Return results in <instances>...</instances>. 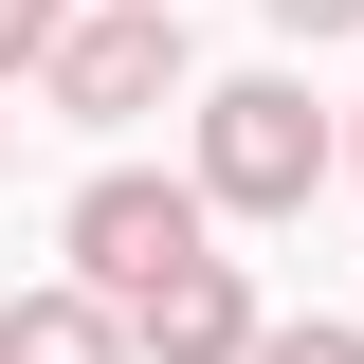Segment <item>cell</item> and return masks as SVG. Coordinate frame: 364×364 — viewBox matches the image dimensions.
<instances>
[{
  "mask_svg": "<svg viewBox=\"0 0 364 364\" xmlns=\"http://www.w3.org/2000/svg\"><path fill=\"white\" fill-rule=\"evenodd\" d=\"M255 328H273V310H255V273H237V255H182L164 291L128 310V346H146V364H255Z\"/></svg>",
  "mask_w": 364,
  "mask_h": 364,
  "instance_id": "obj_4",
  "label": "cell"
},
{
  "mask_svg": "<svg viewBox=\"0 0 364 364\" xmlns=\"http://www.w3.org/2000/svg\"><path fill=\"white\" fill-rule=\"evenodd\" d=\"M55 255H73L109 310H146L182 255H219V200H200V164H182V182H164V164H91L73 219H55Z\"/></svg>",
  "mask_w": 364,
  "mask_h": 364,
  "instance_id": "obj_2",
  "label": "cell"
},
{
  "mask_svg": "<svg viewBox=\"0 0 364 364\" xmlns=\"http://www.w3.org/2000/svg\"><path fill=\"white\" fill-rule=\"evenodd\" d=\"M255 364H364V328H255Z\"/></svg>",
  "mask_w": 364,
  "mask_h": 364,
  "instance_id": "obj_7",
  "label": "cell"
},
{
  "mask_svg": "<svg viewBox=\"0 0 364 364\" xmlns=\"http://www.w3.org/2000/svg\"><path fill=\"white\" fill-rule=\"evenodd\" d=\"M55 109H73V128H146V109H200V91H182V0H91L73 37H55Z\"/></svg>",
  "mask_w": 364,
  "mask_h": 364,
  "instance_id": "obj_3",
  "label": "cell"
},
{
  "mask_svg": "<svg viewBox=\"0 0 364 364\" xmlns=\"http://www.w3.org/2000/svg\"><path fill=\"white\" fill-rule=\"evenodd\" d=\"M273 37H364V0H255Z\"/></svg>",
  "mask_w": 364,
  "mask_h": 364,
  "instance_id": "obj_8",
  "label": "cell"
},
{
  "mask_svg": "<svg viewBox=\"0 0 364 364\" xmlns=\"http://www.w3.org/2000/svg\"><path fill=\"white\" fill-rule=\"evenodd\" d=\"M55 37H73V0H0V91H18V73H55Z\"/></svg>",
  "mask_w": 364,
  "mask_h": 364,
  "instance_id": "obj_6",
  "label": "cell"
},
{
  "mask_svg": "<svg viewBox=\"0 0 364 364\" xmlns=\"http://www.w3.org/2000/svg\"><path fill=\"white\" fill-rule=\"evenodd\" d=\"M328 182H346V128H328L291 73H219L200 91V200H219V219H310Z\"/></svg>",
  "mask_w": 364,
  "mask_h": 364,
  "instance_id": "obj_1",
  "label": "cell"
},
{
  "mask_svg": "<svg viewBox=\"0 0 364 364\" xmlns=\"http://www.w3.org/2000/svg\"><path fill=\"white\" fill-rule=\"evenodd\" d=\"M0 364H146V346H128V310H109L91 273H55V291L0 310Z\"/></svg>",
  "mask_w": 364,
  "mask_h": 364,
  "instance_id": "obj_5",
  "label": "cell"
},
{
  "mask_svg": "<svg viewBox=\"0 0 364 364\" xmlns=\"http://www.w3.org/2000/svg\"><path fill=\"white\" fill-rule=\"evenodd\" d=\"M0 146H18V128H0Z\"/></svg>",
  "mask_w": 364,
  "mask_h": 364,
  "instance_id": "obj_10",
  "label": "cell"
},
{
  "mask_svg": "<svg viewBox=\"0 0 364 364\" xmlns=\"http://www.w3.org/2000/svg\"><path fill=\"white\" fill-rule=\"evenodd\" d=\"M346 182H364V128H346Z\"/></svg>",
  "mask_w": 364,
  "mask_h": 364,
  "instance_id": "obj_9",
  "label": "cell"
}]
</instances>
